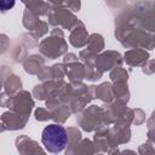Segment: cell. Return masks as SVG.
<instances>
[{
	"mask_svg": "<svg viewBox=\"0 0 155 155\" xmlns=\"http://www.w3.org/2000/svg\"><path fill=\"white\" fill-rule=\"evenodd\" d=\"M155 2L136 1L126 5L115 17V25H130L149 33L155 31Z\"/></svg>",
	"mask_w": 155,
	"mask_h": 155,
	"instance_id": "obj_1",
	"label": "cell"
},
{
	"mask_svg": "<svg viewBox=\"0 0 155 155\" xmlns=\"http://www.w3.org/2000/svg\"><path fill=\"white\" fill-rule=\"evenodd\" d=\"M115 38L126 48H142L151 51L155 46L154 33L130 25H115Z\"/></svg>",
	"mask_w": 155,
	"mask_h": 155,
	"instance_id": "obj_2",
	"label": "cell"
},
{
	"mask_svg": "<svg viewBox=\"0 0 155 155\" xmlns=\"http://www.w3.org/2000/svg\"><path fill=\"white\" fill-rule=\"evenodd\" d=\"M79 126L86 132H96L97 130L108 127L111 125L103 107L90 105L85 108L76 117Z\"/></svg>",
	"mask_w": 155,
	"mask_h": 155,
	"instance_id": "obj_3",
	"label": "cell"
},
{
	"mask_svg": "<svg viewBox=\"0 0 155 155\" xmlns=\"http://www.w3.org/2000/svg\"><path fill=\"white\" fill-rule=\"evenodd\" d=\"M41 143L48 153L58 154L63 151L68 143L67 128L59 124H50L42 130Z\"/></svg>",
	"mask_w": 155,
	"mask_h": 155,
	"instance_id": "obj_4",
	"label": "cell"
},
{
	"mask_svg": "<svg viewBox=\"0 0 155 155\" xmlns=\"http://www.w3.org/2000/svg\"><path fill=\"white\" fill-rule=\"evenodd\" d=\"M39 51L42 57L48 59H56L65 54L68 51V44L64 39L63 30L61 28H53L50 35L40 41Z\"/></svg>",
	"mask_w": 155,
	"mask_h": 155,
	"instance_id": "obj_5",
	"label": "cell"
},
{
	"mask_svg": "<svg viewBox=\"0 0 155 155\" xmlns=\"http://www.w3.org/2000/svg\"><path fill=\"white\" fill-rule=\"evenodd\" d=\"M50 2V12L47 15L48 24H51L54 28H63L71 30L75 28L81 21L68 8L62 6L61 2L57 1H48Z\"/></svg>",
	"mask_w": 155,
	"mask_h": 155,
	"instance_id": "obj_6",
	"label": "cell"
},
{
	"mask_svg": "<svg viewBox=\"0 0 155 155\" xmlns=\"http://www.w3.org/2000/svg\"><path fill=\"white\" fill-rule=\"evenodd\" d=\"M122 62L124 61H122V56L120 52L108 50V51H104L97 56L96 62H94V68L99 73L103 74V73L111 70L116 67H121Z\"/></svg>",
	"mask_w": 155,
	"mask_h": 155,
	"instance_id": "obj_7",
	"label": "cell"
},
{
	"mask_svg": "<svg viewBox=\"0 0 155 155\" xmlns=\"http://www.w3.org/2000/svg\"><path fill=\"white\" fill-rule=\"evenodd\" d=\"M33 108H34L33 96L28 91L21 90L15 96H12V102H11L10 110L16 111V113H18L23 116L29 117Z\"/></svg>",
	"mask_w": 155,
	"mask_h": 155,
	"instance_id": "obj_8",
	"label": "cell"
},
{
	"mask_svg": "<svg viewBox=\"0 0 155 155\" xmlns=\"http://www.w3.org/2000/svg\"><path fill=\"white\" fill-rule=\"evenodd\" d=\"M93 145H94V150L96 154H108L115 149H117L114 143L110 139L109 132H108V127L97 130L94 132V137L92 140Z\"/></svg>",
	"mask_w": 155,
	"mask_h": 155,
	"instance_id": "obj_9",
	"label": "cell"
},
{
	"mask_svg": "<svg viewBox=\"0 0 155 155\" xmlns=\"http://www.w3.org/2000/svg\"><path fill=\"white\" fill-rule=\"evenodd\" d=\"M0 120H1L0 122L5 127V131H17V130L24 128L29 117L23 116L12 110H7V111L2 113Z\"/></svg>",
	"mask_w": 155,
	"mask_h": 155,
	"instance_id": "obj_10",
	"label": "cell"
},
{
	"mask_svg": "<svg viewBox=\"0 0 155 155\" xmlns=\"http://www.w3.org/2000/svg\"><path fill=\"white\" fill-rule=\"evenodd\" d=\"M108 132H109V136H110L111 142L114 143V145L116 148L120 144L128 143L130 139H131V128H130V125L115 122V124H113V126L108 127Z\"/></svg>",
	"mask_w": 155,
	"mask_h": 155,
	"instance_id": "obj_11",
	"label": "cell"
},
{
	"mask_svg": "<svg viewBox=\"0 0 155 155\" xmlns=\"http://www.w3.org/2000/svg\"><path fill=\"white\" fill-rule=\"evenodd\" d=\"M149 59H150L149 52L145 50H142V48L127 50L122 57V61L126 62V64L130 67H142Z\"/></svg>",
	"mask_w": 155,
	"mask_h": 155,
	"instance_id": "obj_12",
	"label": "cell"
},
{
	"mask_svg": "<svg viewBox=\"0 0 155 155\" xmlns=\"http://www.w3.org/2000/svg\"><path fill=\"white\" fill-rule=\"evenodd\" d=\"M87 39H88V33H87V29H86V27L82 22H80L75 28H73L70 30L69 42H70L71 46L81 48V47L86 46Z\"/></svg>",
	"mask_w": 155,
	"mask_h": 155,
	"instance_id": "obj_13",
	"label": "cell"
},
{
	"mask_svg": "<svg viewBox=\"0 0 155 155\" xmlns=\"http://www.w3.org/2000/svg\"><path fill=\"white\" fill-rule=\"evenodd\" d=\"M15 143H16V148L19 155H33L39 148H41L38 142H35L34 139L29 138L25 134L17 137Z\"/></svg>",
	"mask_w": 155,
	"mask_h": 155,
	"instance_id": "obj_14",
	"label": "cell"
},
{
	"mask_svg": "<svg viewBox=\"0 0 155 155\" xmlns=\"http://www.w3.org/2000/svg\"><path fill=\"white\" fill-rule=\"evenodd\" d=\"M42 67H45V58L41 54H30L23 62V68L25 73L30 75H38Z\"/></svg>",
	"mask_w": 155,
	"mask_h": 155,
	"instance_id": "obj_15",
	"label": "cell"
},
{
	"mask_svg": "<svg viewBox=\"0 0 155 155\" xmlns=\"http://www.w3.org/2000/svg\"><path fill=\"white\" fill-rule=\"evenodd\" d=\"M67 133H68V143L65 147V155H75V150L82 139L81 131L78 127L71 126L67 128Z\"/></svg>",
	"mask_w": 155,
	"mask_h": 155,
	"instance_id": "obj_16",
	"label": "cell"
},
{
	"mask_svg": "<svg viewBox=\"0 0 155 155\" xmlns=\"http://www.w3.org/2000/svg\"><path fill=\"white\" fill-rule=\"evenodd\" d=\"M65 75L69 81H82L85 79V65L81 62H75L70 64H64Z\"/></svg>",
	"mask_w": 155,
	"mask_h": 155,
	"instance_id": "obj_17",
	"label": "cell"
},
{
	"mask_svg": "<svg viewBox=\"0 0 155 155\" xmlns=\"http://www.w3.org/2000/svg\"><path fill=\"white\" fill-rule=\"evenodd\" d=\"M111 91H113V97L114 101L121 102L127 104L130 101V90L127 82H114L111 85Z\"/></svg>",
	"mask_w": 155,
	"mask_h": 155,
	"instance_id": "obj_18",
	"label": "cell"
},
{
	"mask_svg": "<svg viewBox=\"0 0 155 155\" xmlns=\"http://www.w3.org/2000/svg\"><path fill=\"white\" fill-rule=\"evenodd\" d=\"M25 5V8L31 11L38 17L47 16L50 12V2L41 1V0H31V1H23Z\"/></svg>",
	"mask_w": 155,
	"mask_h": 155,
	"instance_id": "obj_19",
	"label": "cell"
},
{
	"mask_svg": "<svg viewBox=\"0 0 155 155\" xmlns=\"http://www.w3.org/2000/svg\"><path fill=\"white\" fill-rule=\"evenodd\" d=\"M2 87L5 88L4 92H6L10 96H15L17 92H19L22 90V80L19 76H17L16 74L12 73L4 80Z\"/></svg>",
	"mask_w": 155,
	"mask_h": 155,
	"instance_id": "obj_20",
	"label": "cell"
},
{
	"mask_svg": "<svg viewBox=\"0 0 155 155\" xmlns=\"http://www.w3.org/2000/svg\"><path fill=\"white\" fill-rule=\"evenodd\" d=\"M94 98L101 99L105 104L111 103L114 101L113 91H111V84L110 82H102L101 85L96 86V88H94Z\"/></svg>",
	"mask_w": 155,
	"mask_h": 155,
	"instance_id": "obj_21",
	"label": "cell"
},
{
	"mask_svg": "<svg viewBox=\"0 0 155 155\" xmlns=\"http://www.w3.org/2000/svg\"><path fill=\"white\" fill-rule=\"evenodd\" d=\"M103 48H104V39L101 34L93 33V34L88 35L86 50H88L90 52H92L94 54H99L103 51Z\"/></svg>",
	"mask_w": 155,
	"mask_h": 155,
	"instance_id": "obj_22",
	"label": "cell"
},
{
	"mask_svg": "<svg viewBox=\"0 0 155 155\" xmlns=\"http://www.w3.org/2000/svg\"><path fill=\"white\" fill-rule=\"evenodd\" d=\"M50 113H51V120H53L54 124H59V125L64 124L71 115V111H70L69 107L64 105V104H61L59 107L54 108Z\"/></svg>",
	"mask_w": 155,
	"mask_h": 155,
	"instance_id": "obj_23",
	"label": "cell"
},
{
	"mask_svg": "<svg viewBox=\"0 0 155 155\" xmlns=\"http://www.w3.org/2000/svg\"><path fill=\"white\" fill-rule=\"evenodd\" d=\"M40 21H41V19H40V17H38L36 15H34L31 11H29L28 8H25V10H24V12H23V19H22V23H23L24 28L29 30V33H30V31H33V30L39 25Z\"/></svg>",
	"mask_w": 155,
	"mask_h": 155,
	"instance_id": "obj_24",
	"label": "cell"
},
{
	"mask_svg": "<svg viewBox=\"0 0 155 155\" xmlns=\"http://www.w3.org/2000/svg\"><path fill=\"white\" fill-rule=\"evenodd\" d=\"M75 155H96V150L92 140L87 138H82L75 150Z\"/></svg>",
	"mask_w": 155,
	"mask_h": 155,
	"instance_id": "obj_25",
	"label": "cell"
},
{
	"mask_svg": "<svg viewBox=\"0 0 155 155\" xmlns=\"http://www.w3.org/2000/svg\"><path fill=\"white\" fill-rule=\"evenodd\" d=\"M110 80L114 82H127L128 80V71L122 67H116L110 70L109 73Z\"/></svg>",
	"mask_w": 155,
	"mask_h": 155,
	"instance_id": "obj_26",
	"label": "cell"
},
{
	"mask_svg": "<svg viewBox=\"0 0 155 155\" xmlns=\"http://www.w3.org/2000/svg\"><path fill=\"white\" fill-rule=\"evenodd\" d=\"M51 70H52V80L54 81H62L63 78L65 76V68L63 63L53 64L51 67Z\"/></svg>",
	"mask_w": 155,
	"mask_h": 155,
	"instance_id": "obj_27",
	"label": "cell"
},
{
	"mask_svg": "<svg viewBox=\"0 0 155 155\" xmlns=\"http://www.w3.org/2000/svg\"><path fill=\"white\" fill-rule=\"evenodd\" d=\"M30 33L39 40L40 38H42L44 35H46V34L48 33V23L45 22V21H40L39 25H38L33 31H30Z\"/></svg>",
	"mask_w": 155,
	"mask_h": 155,
	"instance_id": "obj_28",
	"label": "cell"
},
{
	"mask_svg": "<svg viewBox=\"0 0 155 155\" xmlns=\"http://www.w3.org/2000/svg\"><path fill=\"white\" fill-rule=\"evenodd\" d=\"M12 57L15 62H24V59L28 57L27 56V48L21 45V46H16V48L12 51Z\"/></svg>",
	"mask_w": 155,
	"mask_h": 155,
	"instance_id": "obj_29",
	"label": "cell"
},
{
	"mask_svg": "<svg viewBox=\"0 0 155 155\" xmlns=\"http://www.w3.org/2000/svg\"><path fill=\"white\" fill-rule=\"evenodd\" d=\"M132 110H133V117H132V124L133 125L139 126V125H142L147 121L144 110H142L140 108H136V109H132Z\"/></svg>",
	"mask_w": 155,
	"mask_h": 155,
	"instance_id": "obj_30",
	"label": "cell"
},
{
	"mask_svg": "<svg viewBox=\"0 0 155 155\" xmlns=\"http://www.w3.org/2000/svg\"><path fill=\"white\" fill-rule=\"evenodd\" d=\"M102 73H99L94 67H85V79L90 81H96L102 78Z\"/></svg>",
	"mask_w": 155,
	"mask_h": 155,
	"instance_id": "obj_31",
	"label": "cell"
},
{
	"mask_svg": "<svg viewBox=\"0 0 155 155\" xmlns=\"http://www.w3.org/2000/svg\"><path fill=\"white\" fill-rule=\"evenodd\" d=\"M34 116L36 121H48L51 120V113L46 108H36L34 111Z\"/></svg>",
	"mask_w": 155,
	"mask_h": 155,
	"instance_id": "obj_32",
	"label": "cell"
},
{
	"mask_svg": "<svg viewBox=\"0 0 155 155\" xmlns=\"http://www.w3.org/2000/svg\"><path fill=\"white\" fill-rule=\"evenodd\" d=\"M154 143L147 140L144 144L138 147V154L139 155H155V148Z\"/></svg>",
	"mask_w": 155,
	"mask_h": 155,
	"instance_id": "obj_33",
	"label": "cell"
},
{
	"mask_svg": "<svg viewBox=\"0 0 155 155\" xmlns=\"http://www.w3.org/2000/svg\"><path fill=\"white\" fill-rule=\"evenodd\" d=\"M22 45L25 47V48H31V47H35L38 45V39L31 34H24L22 36Z\"/></svg>",
	"mask_w": 155,
	"mask_h": 155,
	"instance_id": "obj_34",
	"label": "cell"
},
{
	"mask_svg": "<svg viewBox=\"0 0 155 155\" xmlns=\"http://www.w3.org/2000/svg\"><path fill=\"white\" fill-rule=\"evenodd\" d=\"M36 76L42 82H46V81L52 80V70H51V67H42L40 69V71L38 73Z\"/></svg>",
	"mask_w": 155,
	"mask_h": 155,
	"instance_id": "obj_35",
	"label": "cell"
},
{
	"mask_svg": "<svg viewBox=\"0 0 155 155\" xmlns=\"http://www.w3.org/2000/svg\"><path fill=\"white\" fill-rule=\"evenodd\" d=\"M147 124H148V140L149 142H151V143H154L155 144V125H154V113L151 114V116H150V119L147 121Z\"/></svg>",
	"mask_w": 155,
	"mask_h": 155,
	"instance_id": "obj_36",
	"label": "cell"
},
{
	"mask_svg": "<svg viewBox=\"0 0 155 155\" xmlns=\"http://www.w3.org/2000/svg\"><path fill=\"white\" fill-rule=\"evenodd\" d=\"M62 6H64L65 8H68L70 12H78L81 7V2L79 0H70V1H64L61 2Z\"/></svg>",
	"mask_w": 155,
	"mask_h": 155,
	"instance_id": "obj_37",
	"label": "cell"
},
{
	"mask_svg": "<svg viewBox=\"0 0 155 155\" xmlns=\"http://www.w3.org/2000/svg\"><path fill=\"white\" fill-rule=\"evenodd\" d=\"M142 70L145 75H153L155 73V61L154 59H149L148 62H145L142 65Z\"/></svg>",
	"mask_w": 155,
	"mask_h": 155,
	"instance_id": "obj_38",
	"label": "cell"
},
{
	"mask_svg": "<svg viewBox=\"0 0 155 155\" xmlns=\"http://www.w3.org/2000/svg\"><path fill=\"white\" fill-rule=\"evenodd\" d=\"M10 47V39L6 34H0V56L4 54Z\"/></svg>",
	"mask_w": 155,
	"mask_h": 155,
	"instance_id": "obj_39",
	"label": "cell"
},
{
	"mask_svg": "<svg viewBox=\"0 0 155 155\" xmlns=\"http://www.w3.org/2000/svg\"><path fill=\"white\" fill-rule=\"evenodd\" d=\"M31 96L35 97V98L39 99V101H45V99H46V97H45V92H44V88H42V84L34 86L33 92H31Z\"/></svg>",
	"mask_w": 155,
	"mask_h": 155,
	"instance_id": "obj_40",
	"label": "cell"
},
{
	"mask_svg": "<svg viewBox=\"0 0 155 155\" xmlns=\"http://www.w3.org/2000/svg\"><path fill=\"white\" fill-rule=\"evenodd\" d=\"M11 102H12V96L7 94L6 92H0V107L10 109Z\"/></svg>",
	"mask_w": 155,
	"mask_h": 155,
	"instance_id": "obj_41",
	"label": "cell"
},
{
	"mask_svg": "<svg viewBox=\"0 0 155 155\" xmlns=\"http://www.w3.org/2000/svg\"><path fill=\"white\" fill-rule=\"evenodd\" d=\"M15 4L16 2L13 0H11V1H8V0H0V12L1 13L7 12L8 10H11L15 6Z\"/></svg>",
	"mask_w": 155,
	"mask_h": 155,
	"instance_id": "obj_42",
	"label": "cell"
},
{
	"mask_svg": "<svg viewBox=\"0 0 155 155\" xmlns=\"http://www.w3.org/2000/svg\"><path fill=\"white\" fill-rule=\"evenodd\" d=\"M75 62H79V57L75 54V53H65L64 54V58H63V64H70V63H75Z\"/></svg>",
	"mask_w": 155,
	"mask_h": 155,
	"instance_id": "obj_43",
	"label": "cell"
},
{
	"mask_svg": "<svg viewBox=\"0 0 155 155\" xmlns=\"http://www.w3.org/2000/svg\"><path fill=\"white\" fill-rule=\"evenodd\" d=\"M10 74H12V70L10 69V67H7V65H1L0 67V76H1L2 80H5Z\"/></svg>",
	"mask_w": 155,
	"mask_h": 155,
	"instance_id": "obj_44",
	"label": "cell"
},
{
	"mask_svg": "<svg viewBox=\"0 0 155 155\" xmlns=\"http://www.w3.org/2000/svg\"><path fill=\"white\" fill-rule=\"evenodd\" d=\"M120 155H137V154H136V151H133V150L126 149V150H122V151H120Z\"/></svg>",
	"mask_w": 155,
	"mask_h": 155,
	"instance_id": "obj_45",
	"label": "cell"
},
{
	"mask_svg": "<svg viewBox=\"0 0 155 155\" xmlns=\"http://www.w3.org/2000/svg\"><path fill=\"white\" fill-rule=\"evenodd\" d=\"M33 155H46V153L44 151V149H42V148H39V149H38Z\"/></svg>",
	"mask_w": 155,
	"mask_h": 155,
	"instance_id": "obj_46",
	"label": "cell"
},
{
	"mask_svg": "<svg viewBox=\"0 0 155 155\" xmlns=\"http://www.w3.org/2000/svg\"><path fill=\"white\" fill-rule=\"evenodd\" d=\"M107 155H120V151H119L117 149H115V150H113V151H110V153H108Z\"/></svg>",
	"mask_w": 155,
	"mask_h": 155,
	"instance_id": "obj_47",
	"label": "cell"
},
{
	"mask_svg": "<svg viewBox=\"0 0 155 155\" xmlns=\"http://www.w3.org/2000/svg\"><path fill=\"white\" fill-rule=\"evenodd\" d=\"M4 131H5V127H4V126H2V124L0 122V133H1V132H4Z\"/></svg>",
	"mask_w": 155,
	"mask_h": 155,
	"instance_id": "obj_48",
	"label": "cell"
},
{
	"mask_svg": "<svg viewBox=\"0 0 155 155\" xmlns=\"http://www.w3.org/2000/svg\"><path fill=\"white\" fill-rule=\"evenodd\" d=\"M2 85H4V80L1 79V76H0V91H1V87H2Z\"/></svg>",
	"mask_w": 155,
	"mask_h": 155,
	"instance_id": "obj_49",
	"label": "cell"
},
{
	"mask_svg": "<svg viewBox=\"0 0 155 155\" xmlns=\"http://www.w3.org/2000/svg\"><path fill=\"white\" fill-rule=\"evenodd\" d=\"M96 155H105V154H96Z\"/></svg>",
	"mask_w": 155,
	"mask_h": 155,
	"instance_id": "obj_50",
	"label": "cell"
}]
</instances>
